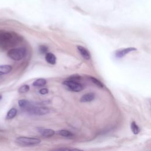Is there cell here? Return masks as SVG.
I'll use <instances>...</instances> for the list:
<instances>
[{"instance_id": "9", "label": "cell", "mask_w": 151, "mask_h": 151, "mask_svg": "<svg viewBox=\"0 0 151 151\" xmlns=\"http://www.w3.org/2000/svg\"><path fill=\"white\" fill-rule=\"evenodd\" d=\"M12 68L10 65H1L0 66V76L6 74L11 71Z\"/></svg>"}, {"instance_id": "12", "label": "cell", "mask_w": 151, "mask_h": 151, "mask_svg": "<svg viewBox=\"0 0 151 151\" xmlns=\"http://www.w3.org/2000/svg\"><path fill=\"white\" fill-rule=\"evenodd\" d=\"M47 83V81L44 79H39L36 80H35L33 85L35 87H40V86H45Z\"/></svg>"}, {"instance_id": "20", "label": "cell", "mask_w": 151, "mask_h": 151, "mask_svg": "<svg viewBox=\"0 0 151 151\" xmlns=\"http://www.w3.org/2000/svg\"><path fill=\"white\" fill-rule=\"evenodd\" d=\"M1 76H0V79H1Z\"/></svg>"}, {"instance_id": "5", "label": "cell", "mask_w": 151, "mask_h": 151, "mask_svg": "<svg viewBox=\"0 0 151 151\" xmlns=\"http://www.w3.org/2000/svg\"><path fill=\"white\" fill-rule=\"evenodd\" d=\"M94 98H95V94L93 93H89L84 94L80 99V102L83 103L89 102L93 100Z\"/></svg>"}, {"instance_id": "17", "label": "cell", "mask_w": 151, "mask_h": 151, "mask_svg": "<svg viewBox=\"0 0 151 151\" xmlns=\"http://www.w3.org/2000/svg\"><path fill=\"white\" fill-rule=\"evenodd\" d=\"M39 51L40 52V53L42 54H44L46 53L48 51V48L46 46H41L39 47Z\"/></svg>"}, {"instance_id": "6", "label": "cell", "mask_w": 151, "mask_h": 151, "mask_svg": "<svg viewBox=\"0 0 151 151\" xmlns=\"http://www.w3.org/2000/svg\"><path fill=\"white\" fill-rule=\"evenodd\" d=\"M78 49L85 59L89 60L90 59V54L87 49L80 46H78Z\"/></svg>"}, {"instance_id": "14", "label": "cell", "mask_w": 151, "mask_h": 151, "mask_svg": "<svg viewBox=\"0 0 151 151\" xmlns=\"http://www.w3.org/2000/svg\"><path fill=\"white\" fill-rule=\"evenodd\" d=\"M90 80H91V82H92L93 83L95 84V85H96V86H98V87H101V88H102V87H104L103 84L100 80H99L98 79H97L96 78H93V77H90Z\"/></svg>"}, {"instance_id": "8", "label": "cell", "mask_w": 151, "mask_h": 151, "mask_svg": "<svg viewBox=\"0 0 151 151\" xmlns=\"http://www.w3.org/2000/svg\"><path fill=\"white\" fill-rule=\"evenodd\" d=\"M46 60L47 63H48L50 64L54 65L56 63V57L53 53H47L46 55Z\"/></svg>"}, {"instance_id": "1", "label": "cell", "mask_w": 151, "mask_h": 151, "mask_svg": "<svg viewBox=\"0 0 151 151\" xmlns=\"http://www.w3.org/2000/svg\"><path fill=\"white\" fill-rule=\"evenodd\" d=\"M27 54V50L25 47L15 48L8 51L7 55L9 58L15 61L21 60L25 57Z\"/></svg>"}, {"instance_id": "13", "label": "cell", "mask_w": 151, "mask_h": 151, "mask_svg": "<svg viewBox=\"0 0 151 151\" xmlns=\"http://www.w3.org/2000/svg\"><path fill=\"white\" fill-rule=\"evenodd\" d=\"M130 127H131V130H132V132H133V133L135 135H137V134H138L139 133L140 129H139V126L136 124V123L135 122H132L131 123Z\"/></svg>"}, {"instance_id": "18", "label": "cell", "mask_w": 151, "mask_h": 151, "mask_svg": "<svg viewBox=\"0 0 151 151\" xmlns=\"http://www.w3.org/2000/svg\"><path fill=\"white\" fill-rule=\"evenodd\" d=\"M39 93H40L41 94H43V95H44V94H47V93H48V90L47 89H46V88L42 89L40 90Z\"/></svg>"}, {"instance_id": "2", "label": "cell", "mask_w": 151, "mask_h": 151, "mask_svg": "<svg viewBox=\"0 0 151 151\" xmlns=\"http://www.w3.org/2000/svg\"><path fill=\"white\" fill-rule=\"evenodd\" d=\"M41 140L35 138H28L25 136L18 137L15 139V143L22 146H34L40 143Z\"/></svg>"}, {"instance_id": "7", "label": "cell", "mask_w": 151, "mask_h": 151, "mask_svg": "<svg viewBox=\"0 0 151 151\" xmlns=\"http://www.w3.org/2000/svg\"><path fill=\"white\" fill-rule=\"evenodd\" d=\"M40 132L42 136L46 138L51 137L55 134V131L51 129H42L41 130H40Z\"/></svg>"}, {"instance_id": "16", "label": "cell", "mask_w": 151, "mask_h": 151, "mask_svg": "<svg viewBox=\"0 0 151 151\" xmlns=\"http://www.w3.org/2000/svg\"><path fill=\"white\" fill-rule=\"evenodd\" d=\"M67 80L79 82L81 80V77L79 75H73V76H70Z\"/></svg>"}, {"instance_id": "19", "label": "cell", "mask_w": 151, "mask_h": 151, "mask_svg": "<svg viewBox=\"0 0 151 151\" xmlns=\"http://www.w3.org/2000/svg\"><path fill=\"white\" fill-rule=\"evenodd\" d=\"M2 99V95L1 94H0V100H1Z\"/></svg>"}, {"instance_id": "10", "label": "cell", "mask_w": 151, "mask_h": 151, "mask_svg": "<svg viewBox=\"0 0 151 151\" xmlns=\"http://www.w3.org/2000/svg\"><path fill=\"white\" fill-rule=\"evenodd\" d=\"M57 134L63 137L66 138H72L73 137L74 135L71 133V132L67 130H60L57 132Z\"/></svg>"}, {"instance_id": "11", "label": "cell", "mask_w": 151, "mask_h": 151, "mask_svg": "<svg viewBox=\"0 0 151 151\" xmlns=\"http://www.w3.org/2000/svg\"><path fill=\"white\" fill-rule=\"evenodd\" d=\"M17 113V110L15 108H11L7 113L6 119L8 120L12 119L15 117Z\"/></svg>"}, {"instance_id": "3", "label": "cell", "mask_w": 151, "mask_h": 151, "mask_svg": "<svg viewBox=\"0 0 151 151\" xmlns=\"http://www.w3.org/2000/svg\"><path fill=\"white\" fill-rule=\"evenodd\" d=\"M63 83L64 85H65L66 87H67V88L69 89H70L71 91H73L79 92V91H82L83 89V85L77 82L66 80Z\"/></svg>"}, {"instance_id": "15", "label": "cell", "mask_w": 151, "mask_h": 151, "mask_svg": "<svg viewBox=\"0 0 151 151\" xmlns=\"http://www.w3.org/2000/svg\"><path fill=\"white\" fill-rule=\"evenodd\" d=\"M30 90V86L27 85H25L22 86L21 87H20L18 89V92L20 93L23 94V93H26L27 91H28V90Z\"/></svg>"}, {"instance_id": "4", "label": "cell", "mask_w": 151, "mask_h": 151, "mask_svg": "<svg viewBox=\"0 0 151 151\" xmlns=\"http://www.w3.org/2000/svg\"><path fill=\"white\" fill-rule=\"evenodd\" d=\"M136 48H134V47H129V48H126L121 50H119L118 51H117L116 53V57L118 58H122L123 57L126 55L127 54L134 51H136Z\"/></svg>"}]
</instances>
